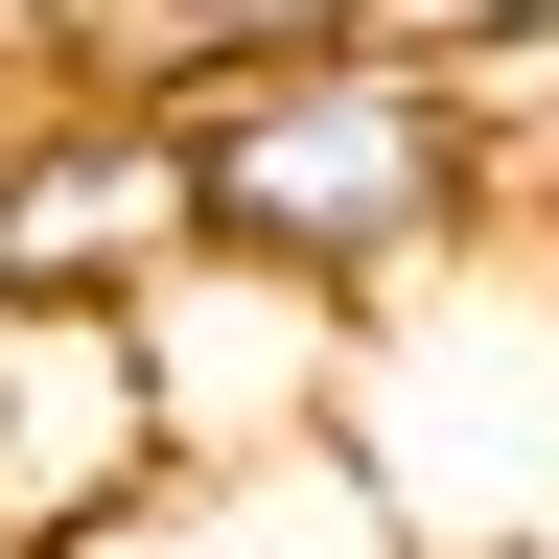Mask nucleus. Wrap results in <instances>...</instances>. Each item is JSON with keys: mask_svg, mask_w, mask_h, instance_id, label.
Masks as SVG:
<instances>
[{"mask_svg": "<svg viewBox=\"0 0 559 559\" xmlns=\"http://www.w3.org/2000/svg\"><path fill=\"white\" fill-rule=\"evenodd\" d=\"M164 94H187V210L234 257H280V280H326V304H373V280H419L443 234L513 210V140H489V94L443 47L280 24V47L164 70Z\"/></svg>", "mask_w": 559, "mask_h": 559, "instance_id": "1", "label": "nucleus"}, {"mask_svg": "<svg viewBox=\"0 0 559 559\" xmlns=\"http://www.w3.org/2000/svg\"><path fill=\"white\" fill-rule=\"evenodd\" d=\"M326 443L373 466L419 559H559V210H489L349 304Z\"/></svg>", "mask_w": 559, "mask_h": 559, "instance_id": "2", "label": "nucleus"}, {"mask_svg": "<svg viewBox=\"0 0 559 559\" xmlns=\"http://www.w3.org/2000/svg\"><path fill=\"white\" fill-rule=\"evenodd\" d=\"M187 234H210L187 94H140V70H24L0 94V304H140Z\"/></svg>", "mask_w": 559, "mask_h": 559, "instance_id": "3", "label": "nucleus"}, {"mask_svg": "<svg viewBox=\"0 0 559 559\" xmlns=\"http://www.w3.org/2000/svg\"><path fill=\"white\" fill-rule=\"evenodd\" d=\"M117 326H140V396H164V466H210V443H304L326 373H349V304H326V280H280V257H234V234H187Z\"/></svg>", "mask_w": 559, "mask_h": 559, "instance_id": "4", "label": "nucleus"}, {"mask_svg": "<svg viewBox=\"0 0 559 559\" xmlns=\"http://www.w3.org/2000/svg\"><path fill=\"white\" fill-rule=\"evenodd\" d=\"M140 466H164L140 326L117 304H0V536H94Z\"/></svg>", "mask_w": 559, "mask_h": 559, "instance_id": "5", "label": "nucleus"}, {"mask_svg": "<svg viewBox=\"0 0 559 559\" xmlns=\"http://www.w3.org/2000/svg\"><path fill=\"white\" fill-rule=\"evenodd\" d=\"M47 559H419L396 513H373V466L326 443H210V466H140L94 536H47Z\"/></svg>", "mask_w": 559, "mask_h": 559, "instance_id": "6", "label": "nucleus"}, {"mask_svg": "<svg viewBox=\"0 0 559 559\" xmlns=\"http://www.w3.org/2000/svg\"><path fill=\"white\" fill-rule=\"evenodd\" d=\"M0 559H47V536H0Z\"/></svg>", "mask_w": 559, "mask_h": 559, "instance_id": "7", "label": "nucleus"}]
</instances>
